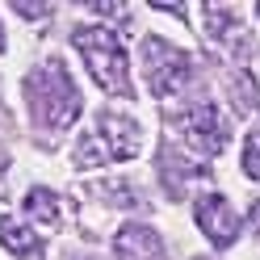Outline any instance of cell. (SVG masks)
I'll return each mask as SVG.
<instances>
[{
	"label": "cell",
	"instance_id": "cell-10",
	"mask_svg": "<svg viewBox=\"0 0 260 260\" xmlns=\"http://www.w3.org/2000/svg\"><path fill=\"white\" fill-rule=\"evenodd\" d=\"M25 210H29L38 222H46V226L59 222V198H55L51 189H29V193H25Z\"/></svg>",
	"mask_w": 260,
	"mask_h": 260
},
{
	"label": "cell",
	"instance_id": "cell-5",
	"mask_svg": "<svg viewBox=\"0 0 260 260\" xmlns=\"http://www.w3.org/2000/svg\"><path fill=\"white\" fill-rule=\"evenodd\" d=\"M176 126H181V135H185L189 147H198L206 155H218L226 147V122H222V113L210 105V101L189 105L181 118H176Z\"/></svg>",
	"mask_w": 260,
	"mask_h": 260
},
{
	"label": "cell",
	"instance_id": "cell-12",
	"mask_svg": "<svg viewBox=\"0 0 260 260\" xmlns=\"http://www.w3.org/2000/svg\"><path fill=\"white\" fill-rule=\"evenodd\" d=\"M17 13H25V17H42L46 5H34V0H25V5H17Z\"/></svg>",
	"mask_w": 260,
	"mask_h": 260
},
{
	"label": "cell",
	"instance_id": "cell-13",
	"mask_svg": "<svg viewBox=\"0 0 260 260\" xmlns=\"http://www.w3.org/2000/svg\"><path fill=\"white\" fill-rule=\"evenodd\" d=\"M248 218H252V231L260 235V202H252V210H248Z\"/></svg>",
	"mask_w": 260,
	"mask_h": 260
},
{
	"label": "cell",
	"instance_id": "cell-15",
	"mask_svg": "<svg viewBox=\"0 0 260 260\" xmlns=\"http://www.w3.org/2000/svg\"><path fill=\"white\" fill-rule=\"evenodd\" d=\"M72 260H84V256H72Z\"/></svg>",
	"mask_w": 260,
	"mask_h": 260
},
{
	"label": "cell",
	"instance_id": "cell-3",
	"mask_svg": "<svg viewBox=\"0 0 260 260\" xmlns=\"http://www.w3.org/2000/svg\"><path fill=\"white\" fill-rule=\"evenodd\" d=\"M143 151V130L135 118H122V113H101L96 130L80 139L76 147V164L80 168H96L109 164V159H135Z\"/></svg>",
	"mask_w": 260,
	"mask_h": 260
},
{
	"label": "cell",
	"instance_id": "cell-7",
	"mask_svg": "<svg viewBox=\"0 0 260 260\" xmlns=\"http://www.w3.org/2000/svg\"><path fill=\"white\" fill-rule=\"evenodd\" d=\"M113 252H118V260H168L159 235L151 231V226H143V222L122 226L118 239H113Z\"/></svg>",
	"mask_w": 260,
	"mask_h": 260
},
{
	"label": "cell",
	"instance_id": "cell-16",
	"mask_svg": "<svg viewBox=\"0 0 260 260\" xmlns=\"http://www.w3.org/2000/svg\"><path fill=\"white\" fill-rule=\"evenodd\" d=\"M256 13H260V5H256Z\"/></svg>",
	"mask_w": 260,
	"mask_h": 260
},
{
	"label": "cell",
	"instance_id": "cell-14",
	"mask_svg": "<svg viewBox=\"0 0 260 260\" xmlns=\"http://www.w3.org/2000/svg\"><path fill=\"white\" fill-rule=\"evenodd\" d=\"M0 51H5V29H0Z\"/></svg>",
	"mask_w": 260,
	"mask_h": 260
},
{
	"label": "cell",
	"instance_id": "cell-11",
	"mask_svg": "<svg viewBox=\"0 0 260 260\" xmlns=\"http://www.w3.org/2000/svg\"><path fill=\"white\" fill-rule=\"evenodd\" d=\"M243 172L252 181H260V130H252L248 143H243Z\"/></svg>",
	"mask_w": 260,
	"mask_h": 260
},
{
	"label": "cell",
	"instance_id": "cell-1",
	"mask_svg": "<svg viewBox=\"0 0 260 260\" xmlns=\"http://www.w3.org/2000/svg\"><path fill=\"white\" fill-rule=\"evenodd\" d=\"M25 96L42 130H68L80 118V88L72 84V76L59 59H46L38 72H29Z\"/></svg>",
	"mask_w": 260,
	"mask_h": 260
},
{
	"label": "cell",
	"instance_id": "cell-9",
	"mask_svg": "<svg viewBox=\"0 0 260 260\" xmlns=\"http://www.w3.org/2000/svg\"><path fill=\"white\" fill-rule=\"evenodd\" d=\"M0 239H5V248L13 256H25V260H38V252H42L38 235L29 226H21L17 218H9V214H0Z\"/></svg>",
	"mask_w": 260,
	"mask_h": 260
},
{
	"label": "cell",
	"instance_id": "cell-4",
	"mask_svg": "<svg viewBox=\"0 0 260 260\" xmlns=\"http://www.w3.org/2000/svg\"><path fill=\"white\" fill-rule=\"evenodd\" d=\"M143 68H147V84L155 96H172L189 84V72H193V59L172 46L168 38L159 34H147L143 38Z\"/></svg>",
	"mask_w": 260,
	"mask_h": 260
},
{
	"label": "cell",
	"instance_id": "cell-2",
	"mask_svg": "<svg viewBox=\"0 0 260 260\" xmlns=\"http://www.w3.org/2000/svg\"><path fill=\"white\" fill-rule=\"evenodd\" d=\"M72 42H76V51L84 55L92 80L105 92H113V96H130L135 92L130 88V72H126V51H122V42H118L113 29H105V25H80L72 34Z\"/></svg>",
	"mask_w": 260,
	"mask_h": 260
},
{
	"label": "cell",
	"instance_id": "cell-6",
	"mask_svg": "<svg viewBox=\"0 0 260 260\" xmlns=\"http://www.w3.org/2000/svg\"><path fill=\"white\" fill-rule=\"evenodd\" d=\"M193 214H198V226L210 235L214 248H231V243L239 239V214L231 210V202H226L222 193H206V198H198Z\"/></svg>",
	"mask_w": 260,
	"mask_h": 260
},
{
	"label": "cell",
	"instance_id": "cell-8",
	"mask_svg": "<svg viewBox=\"0 0 260 260\" xmlns=\"http://www.w3.org/2000/svg\"><path fill=\"white\" fill-rule=\"evenodd\" d=\"M159 168H164V181H168L172 193H181L185 181H198V176H206L202 164H189V155H181L176 147H164V151H159Z\"/></svg>",
	"mask_w": 260,
	"mask_h": 260
}]
</instances>
